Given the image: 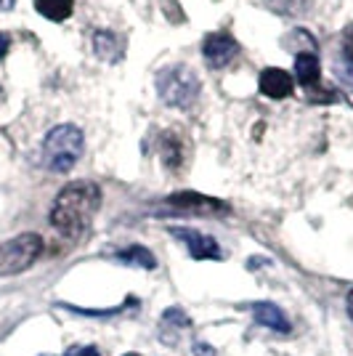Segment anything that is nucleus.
Wrapping results in <instances>:
<instances>
[{
	"mask_svg": "<svg viewBox=\"0 0 353 356\" xmlns=\"http://www.w3.org/2000/svg\"><path fill=\"white\" fill-rule=\"evenodd\" d=\"M99 205H101V189L93 181H72L56 197L51 210V223L64 237H80L90 226Z\"/></svg>",
	"mask_w": 353,
	"mask_h": 356,
	"instance_id": "obj_1",
	"label": "nucleus"
},
{
	"mask_svg": "<svg viewBox=\"0 0 353 356\" xmlns=\"http://www.w3.org/2000/svg\"><path fill=\"white\" fill-rule=\"evenodd\" d=\"M83 147H85L83 131H80L77 125L64 122V125L51 128L48 136H45L43 160L54 173H69V170L74 168V163L80 160Z\"/></svg>",
	"mask_w": 353,
	"mask_h": 356,
	"instance_id": "obj_2",
	"label": "nucleus"
},
{
	"mask_svg": "<svg viewBox=\"0 0 353 356\" xmlns=\"http://www.w3.org/2000/svg\"><path fill=\"white\" fill-rule=\"evenodd\" d=\"M162 102L176 109H189L199 99V77L189 67H165L157 74Z\"/></svg>",
	"mask_w": 353,
	"mask_h": 356,
	"instance_id": "obj_3",
	"label": "nucleus"
},
{
	"mask_svg": "<svg viewBox=\"0 0 353 356\" xmlns=\"http://www.w3.org/2000/svg\"><path fill=\"white\" fill-rule=\"evenodd\" d=\"M40 252H43V239L40 234H32V232L3 242L0 245V277L27 271L40 258Z\"/></svg>",
	"mask_w": 353,
	"mask_h": 356,
	"instance_id": "obj_4",
	"label": "nucleus"
},
{
	"mask_svg": "<svg viewBox=\"0 0 353 356\" xmlns=\"http://www.w3.org/2000/svg\"><path fill=\"white\" fill-rule=\"evenodd\" d=\"M165 205L170 210H176V213H183V216H223V213H229V205L194 192L173 194V197H167Z\"/></svg>",
	"mask_w": 353,
	"mask_h": 356,
	"instance_id": "obj_5",
	"label": "nucleus"
},
{
	"mask_svg": "<svg viewBox=\"0 0 353 356\" xmlns=\"http://www.w3.org/2000/svg\"><path fill=\"white\" fill-rule=\"evenodd\" d=\"M170 234L181 239V242L189 248L192 258H197V261H221L223 258L221 245H218L213 237H207V234H202V232H197V229H181V226H173Z\"/></svg>",
	"mask_w": 353,
	"mask_h": 356,
	"instance_id": "obj_6",
	"label": "nucleus"
},
{
	"mask_svg": "<svg viewBox=\"0 0 353 356\" xmlns=\"http://www.w3.org/2000/svg\"><path fill=\"white\" fill-rule=\"evenodd\" d=\"M236 51H239V45L231 35H226V32H213V35H207L205 43H202V54H205V59L210 67H215V70H221V67H229L231 61H234Z\"/></svg>",
	"mask_w": 353,
	"mask_h": 356,
	"instance_id": "obj_7",
	"label": "nucleus"
},
{
	"mask_svg": "<svg viewBox=\"0 0 353 356\" xmlns=\"http://www.w3.org/2000/svg\"><path fill=\"white\" fill-rule=\"evenodd\" d=\"M250 312H252V319H255L258 325L268 327V330H274V332H281V335H290V332H293V325H290L287 314L281 312L277 303L258 300V303L250 306Z\"/></svg>",
	"mask_w": 353,
	"mask_h": 356,
	"instance_id": "obj_8",
	"label": "nucleus"
},
{
	"mask_svg": "<svg viewBox=\"0 0 353 356\" xmlns=\"http://www.w3.org/2000/svg\"><path fill=\"white\" fill-rule=\"evenodd\" d=\"M261 93L268 99H284L293 93V77L279 67L263 70L261 72Z\"/></svg>",
	"mask_w": 353,
	"mask_h": 356,
	"instance_id": "obj_9",
	"label": "nucleus"
},
{
	"mask_svg": "<svg viewBox=\"0 0 353 356\" xmlns=\"http://www.w3.org/2000/svg\"><path fill=\"white\" fill-rule=\"evenodd\" d=\"M295 74H297V80H300V86H316L319 83V77H322V70H319V59L313 56V54H297L295 56Z\"/></svg>",
	"mask_w": 353,
	"mask_h": 356,
	"instance_id": "obj_10",
	"label": "nucleus"
},
{
	"mask_svg": "<svg viewBox=\"0 0 353 356\" xmlns=\"http://www.w3.org/2000/svg\"><path fill=\"white\" fill-rule=\"evenodd\" d=\"M35 8H38V14L51 22H64L72 16L74 3L72 0H35Z\"/></svg>",
	"mask_w": 353,
	"mask_h": 356,
	"instance_id": "obj_11",
	"label": "nucleus"
},
{
	"mask_svg": "<svg viewBox=\"0 0 353 356\" xmlns=\"http://www.w3.org/2000/svg\"><path fill=\"white\" fill-rule=\"evenodd\" d=\"M93 51L96 56H101L106 61H117L120 59V40L115 38V32L99 30L93 35Z\"/></svg>",
	"mask_w": 353,
	"mask_h": 356,
	"instance_id": "obj_12",
	"label": "nucleus"
},
{
	"mask_svg": "<svg viewBox=\"0 0 353 356\" xmlns=\"http://www.w3.org/2000/svg\"><path fill=\"white\" fill-rule=\"evenodd\" d=\"M117 261L120 264H128V266H136V268H154L157 266L154 255H151L147 248H141V245H131L128 250L117 252Z\"/></svg>",
	"mask_w": 353,
	"mask_h": 356,
	"instance_id": "obj_13",
	"label": "nucleus"
},
{
	"mask_svg": "<svg viewBox=\"0 0 353 356\" xmlns=\"http://www.w3.org/2000/svg\"><path fill=\"white\" fill-rule=\"evenodd\" d=\"M160 152H162V160H165L167 168H178L181 160H183L181 144L173 138V134H165V138H162V144H160Z\"/></svg>",
	"mask_w": 353,
	"mask_h": 356,
	"instance_id": "obj_14",
	"label": "nucleus"
},
{
	"mask_svg": "<svg viewBox=\"0 0 353 356\" xmlns=\"http://www.w3.org/2000/svg\"><path fill=\"white\" fill-rule=\"evenodd\" d=\"M268 6L284 16H297L306 11V0H268Z\"/></svg>",
	"mask_w": 353,
	"mask_h": 356,
	"instance_id": "obj_15",
	"label": "nucleus"
},
{
	"mask_svg": "<svg viewBox=\"0 0 353 356\" xmlns=\"http://www.w3.org/2000/svg\"><path fill=\"white\" fill-rule=\"evenodd\" d=\"M64 356H101V354H99V348H93V346H74V348H69Z\"/></svg>",
	"mask_w": 353,
	"mask_h": 356,
	"instance_id": "obj_16",
	"label": "nucleus"
},
{
	"mask_svg": "<svg viewBox=\"0 0 353 356\" xmlns=\"http://www.w3.org/2000/svg\"><path fill=\"white\" fill-rule=\"evenodd\" d=\"M215 351H213V346H205V343H197L194 346V356H213Z\"/></svg>",
	"mask_w": 353,
	"mask_h": 356,
	"instance_id": "obj_17",
	"label": "nucleus"
},
{
	"mask_svg": "<svg viewBox=\"0 0 353 356\" xmlns=\"http://www.w3.org/2000/svg\"><path fill=\"white\" fill-rule=\"evenodd\" d=\"M8 48H11V38L6 32H0V59L8 54Z\"/></svg>",
	"mask_w": 353,
	"mask_h": 356,
	"instance_id": "obj_18",
	"label": "nucleus"
},
{
	"mask_svg": "<svg viewBox=\"0 0 353 356\" xmlns=\"http://www.w3.org/2000/svg\"><path fill=\"white\" fill-rule=\"evenodd\" d=\"M345 303H348V316L353 319V290L348 293V300H345Z\"/></svg>",
	"mask_w": 353,
	"mask_h": 356,
	"instance_id": "obj_19",
	"label": "nucleus"
},
{
	"mask_svg": "<svg viewBox=\"0 0 353 356\" xmlns=\"http://www.w3.org/2000/svg\"><path fill=\"white\" fill-rule=\"evenodd\" d=\"M348 56H351V61H353V30H351V35H348Z\"/></svg>",
	"mask_w": 353,
	"mask_h": 356,
	"instance_id": "obj_20",
	"label": "nucleus"
},
{
	"mask_svg": "<svg viewBox=\"0 0 353 356\" xmlns=\"http://www.w3.org/2000/svg\"><path fill=\"white\" fill-rule=\"evenodd\" d=\"M11 6H14V0H0V8H6V11H8Z\"/></svg>",
	"mask_w": 353,
	"mask_h": 356,
	"instance_id": "obj_21",
	"label": "nucleus"
},
{
	"mask_svg": "<svg viewBox=\"0 0 353 356\" xmlns=\"http://www.w3.org/2000/svg\"><path fill=\"white\" fill-rule=\"evenodd\" d=\"M122 356H141V354H122Z\"/></svg>",
	"mask_w": 353,
	"mask_h": 356,
	"instance_id": "obj_22",
	"label": "nucleus"
}]
</instances>
